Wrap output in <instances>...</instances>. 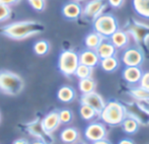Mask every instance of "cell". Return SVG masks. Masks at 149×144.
Returning <instances> with one entry per match:
<instances>
[{
	"mask_svg": "<svg viewBox=\"0 0 149 144\" xmlns=\"http://www.w3.org/2000/svg\"><path fill=\"white\" fill-rule=\"evenodd\" d=\"M60 138L61 140L64 143L67 144H72L75 143L79 138V133L78 131L75 128H72V127H69V128H66L61 132L60 134Z\"/></svg>",
	"mask_w": 149,
	"mask_h": 144,
	"instance_id": "ac0fdd59",
	"label": "cell"
},
{
	"mask_svg": "<svg viewBox=\"0 0 149 144\" xmlns=\"http://www.w3.org/2000/svg\"><path fill=\"white\" fill-rule=\"evenodd\" d=\"M108 3L107 0H90L83 8L82 15L88 19L94 20L104 13Z\"/></svg>",
	"mask_w": 149,
	"mask_h": 144,
	"instance_id": "8992f818",
	"label": "cell"
},
{
	"mask_svg": "<svg viewBox=\"0 0 149 144\" xmlns=\"http://www.w3.org/2000/svg\"><path fill=\"white\" fill-rule=\"evenodd\" d=\"M31 144H47V143L44 142V141H42V140H39V139H38V140L33 141V142L31 143Z\"/></svg>",
	"mask_w": 149,
	"mask_h": 144,
	"instance_id": "8d00e7d4",
	"label": "cell"
},
{
	"mask_svg": "<svg viewBox=\"0 0 149 144\" xmlns=\"http://www.w3.org/2000/svg\"><path fill=\"white\" fill-rule=\"evenodd\" d=\"M91 144H112V143H111L110 140H108L107 138H104V139H102V140H98V141H95V142H92Z\"/></svg>",
	"mask_w": 149,
	"mask_h": 144,
	"instance_id": "836d02e7",
	"label": "cell"
},
{
	"mask_svg": "<svg viewBox=\"0 0 149 144\" xmlns=\"http://www.w3.org/2000/svg\"><path fill=\"white\" fill-rule=\"evenodd\" d=\"M125 0H108L109 4L114 8H120L123 6Z\"/></svg>",
	"mask_w": 149,
	"mask_h": 144,
	"instance_id": "1f68e13d",
	"label": "cell"
},
{
	"mask_svg": "<svg viewBox=\"0 0 149 144\" xmlns=\"http://www.w3.org/2000/svg\"><path fill=\"white\" fill-rule=\"evenodd\" d=\"M79 61H80V64L93 68L100 64V58L98 57L95 50L87 49L79 54Z\"/></svg>",
	"mask_w": 149,
	"mask_h": 144,
	"instance_id": "5bb4252c",
	"label": "cell"
},
{
	"mask_svg": "<svg viewBox=\"0 0 149 144\" xmlns=\"http://www.w3.org/2000/svg\"><path fill=\"white\" fill-rule=\"evenodd\" d=\"M73 1H76V2H78V1H84V0H73Z\"/></svg>",
	"mask_w": 149,
	"mask_h": 144,
	"instance_id": "74e56055",
	"label": "cell"
},
{
	"mask_svg": "<svg viewBox=\"0 0 149 144\" xmlns=\"http://www.w3.org/2000/svg\"><path fill=\"white\" fill-rule=\"evenodd\" d=\"M104 40V38L100 34L96 33L95 31L90 34L87 35L85 37V40H84V43H85V46H86L87 49H90V50H96V48L102 44V42Z\"/></svg>",
	"mask_w": 149,
	"mask_h": 144,
	"instance_id": "e0dca14e",
	"label": "cell"
},
{
	"mask_svg": "<svg viewBox=\"0 0 149 144\" xmlns=\"http://www.w3.org/2000/svg\"><path fill=\"white\" fill-rule=\"evenodd\" d=\"M108 131L102 123L100 122H92L85 128L84 136L90 142H95V141L102 140L107 138Z\"/></svg>",
	"mask_w": 149,
	"mask_h": 144,
	"instance_id": "52a82bcc",
	"label": "cell"
},
{
	"mask_svg": "<svg viewBox=\"0 0 149 144\" xmlns=\"http://www.w3.org/2000/svg\"><path fill=\"white\" fill-rule=\"evenodd\" d=\"M80 103L90 106V107H92L95 111H97L98 113H100L104 110V108L106 107V104H107L104 102V99H102V95H98L96 91H92V93L82 95L80 99Z\"/></svg>",
	"mask_w": 149,
	"mask_h": 144,
	"instance_id": "30bf717a",
	"label": "cell"
},
{
	"mask_svg": "<svg viewBox=\"0 0 149 144\" xmlns=\"http://www.w3.org/2000/svg\"><path fill=\"white\" fill-rule=\"evenodd\" d=\"M11 15V8L10 6L5 5L3 3H0V22L8 19Z\"/></svg>",
	"mask_w": 149,
	"mask_h": 144,
	"instance_id": "83f0119b",
	"label": "cell"
},
{
	"mask_svg": "<svg viewBox=\"0 0 149 144\" xmlns=\"http://www.w3.org/2000/svg\"><path fill=\"white\" fill-rule=\"evenodd\" d=\"M144 61L142 51L136 48H129L125 50L122 56V62L125 66H140Z\"/></svg>",
	"mask_w": 149,
	"mask_h": 144,
	"instance_id": "ba28073f",
	"label": "cell"
},
{
	"mask_svg": "<svg viewBox=\"0 0 149 144\" xmlns=\"http://www.w3.org/2000/svg\"><path fill=\"white\" fill-rule=\"evenodd\" d=\"M28 1L36 11H43L46 7V0H28Z\"/></svg>",
	"mask_w": 149,
	"mask_h": 144,
	"instance_id": "f546056e",
	"label": "cell"
},
{
	"mask_svg": "<svg viewBox=\"0 0 149 144\" xmlns=\"http://www.w3.org/2000/svg\"><path fill=\"white\" fill-rule=\"evenodd\" d=\"M110 41L113 43V45L117 48V49H124L128 46L130 42V38L128 33L124 32V31L118 30L112 37L110 38Z\"/></svg>",
	"mask_w": 149,
	"mask_h": 144,
	"instance_id": "2e32d148",
	"label": "cell"
},
{
	"mask_svg": "<svg viewBox=\"0 0 149 144\" xmlns=\"http://www.w3.org/2000/svg\"><path fill=\"white\" fill-rule=\"evenodd\" d=\"M91 74H92V67L83 65V64H79L74 75L79 79H84V78L91 77Z\"/></svg>",
	"mask_w": 149,
	"mask_h": 144,
	"instance_id": "484cf974",
	"label": "cell"
},
{
	"mask_svg": "<svg viewBox=\"0 0 149 144\" xmlns=\"http://www.w3.org/2000/svg\"><path fill=\"white\" fill-rule=\"evenodd\" d=\"M50 51V44L47 41H39L35 43L33 45V52L37 54L38 56H44L48 54Z\"/></svg>",
	"mask_w": 149,
	"mask_h": 144,
	"instance_id": "d4e9b609",
	"label": "cell"
},
{
	"mask_svg": "<svg viewBox=\"0 0 149 144\" xmlns=\"http://www.w3.org/2000/svg\"><path fill=\"white\" fill-rule=\"evenodd\" d=\"M59 117H60L61 124H68L73 119L72 112L69 110H61L59 112Z\"/></svg>",
	"mask_w": 149,
	"mask_h": 144,
	"instance_id": "f1b7e54d",
	"label": "cell"
},
{
	"mask_svg": "<svg viewBox=\"0 0 149 144\" xmlns=\"http://www.w3.org/2000/svg\"><path fill=\"white\" fill-rule=\"evenodd\" d=\"M42 124H43L44 128L46 129V131L49 133H52L55 130H57L58 127H59L61 124L59 112L53 111V112L46 115L43 120H42Z\"/></svg>",
	"mask_w": 149,
	"mask_h": 144,
	"instance_id": "4fadbf2b",
	"label": "cell"
},
{
	"mask_svg": "<svg viewBox=\"0 0 149 144\" xmlns=\"http://www.w3.org/2000/svg\"><path fill=\"white\" fill-rule=\"evenodd\" d=\"M19 0H0V3H3L5 5H8V6H11L13 4L17 3Z\"/></svg>",
	"mask_w": 149,
	"mask_h": 144,
	"instance_id": "d6a6232c",
	"label": "cell"
},
{
	"mask_svg": "<svg viewBox=\"0 0 149 144\" xmlns=\"http://www.w3.org/2000/svg\"><path fill=\"white\" fill-rule=\"evenodd\" d=\"M100 65L102 68V70H104L106 72H114L119 68L120 63L118 58L116 56H113V57L100 59Z\"/></svg>",
	"mask_w": 149,
	"mask_h": 144,
	"instance_id": "d6986e66",
	"label": "cell"
},
{
	"mask_svg": "<svg viewBox=\"0 0 149 144\" xmlns=\"http://www.w3.org/2000/svg\"><path fill=\"white\" fill-rule=\"evenodd\" d=\"M57 97L63 103H70L75 99V91L70 86H62L57 93Z\"/></svg>",
	"mask_w": 149,
	"mask_h": 144,
	"instance_id": "ffe728a7",
	"label": "cell"
},
{
	"mask_svg": "<svg viewBox=\"0 0 149 144\" xmlns=\"http://www.w3.org/2000/svg\"><path fill=\"white\" fill-rule=\"evenodd\" d=\"M78 87H79V90L81 91V93L85 95V93L95 91L96 83L91 77H89V78H84V79H79Z\"/></svg>",
	"mask_w": 149,
	"mask_h": 144,
	"instance_id": "cb8c5ba5",
	"label": "cell"
},
{
	"mask_svg": "<svg viewBox=\"0 0 149 144\" xmlns=\"http://www.w3.org/2000/svg\"><path fill=\"white\" fill-rule=\"evenodd\" d=\"M127 117L126 108L121 103L111 101L106 104V107L100 113V118L102 122L111 126H117L123 123Z\"/></svg>",
	"mask_w": 149,
	"mask_h": 144,
	"instance_id": "7a4b0ae2",
	"label": "cell"
},
{
	"mask_svg": "<svg viewBox=\"0 0 149 144\" xmlns=\"http://www.w3.org/2000/svg\"><path fill=\"white\" fill-rule=\"evenodd\" d=\"M117 48L113 45V43L111 41L104 39L102 42L100 46L96 48V53H97L98 57L100 59H104V58H109V57H113V56H116L117 54Z\"/></svg>",
	"mask_w": 149,
	"mask_h": 144,
	"instance_id": "9a60e30c",
	"label": "cell"
},
{
	"mask_svg": "<svg viewBox=\"0 0 149 144\" xmlns=\"http://www.w3.org/2000/svg\"><path fill=\"white\" fill-rule=\"evenodd\" d=\"M132 95L134 97H136L137 99H141V101H149V90L145 89L143 87L139 86L133 88L131 91Z\"/></svg>",
	"mask_w": 149,
	"mask_h": 144,
	"instance_id": "4316f807",
	"label": "cell"
},
{
	"mask_svg": "<svg viewBox=\"0 0 149 144\" xmlns=\"http://www.w3.org/2000/svg\"><path fill=\"white\" fill-rule=\"evenodd\" d=\"M79 114H80L81 118L85 121H92L97 116H100V113L97 111L85 104H81L80 109H79Z\"/></svg>",
	"mask_w": 149,
	"mask_h": 144,
	"instance_id": "603a6c76",
	"label": "cell"
},
{
	"mask_svg": "<svg viewBox=\"0 0 149 144\" xmlns=\"http://www.w3.org/2000/svg\"><path fill=\"white\" fill-rule=\"evenodd\" d=\"M13 144H30L29 141H26V139H17L13 142Z\"/></svg>",
	"mask_w": 149,
	"mask_h": 144,
	"instance_id": "d590c367",
	"label": "cell"
},
{
	"mask_svg": "<svg viewBox=\"0 0 149 144\" xmlns=\"http://www.w3.org/2000/svg\"><path fill=\"white\" fill-rule=\"evenodd\" d=\"M79 64V54H77L75 51L64 50L60 53L58 58V68L65 76L74 75Z\"/></svg>",
	"mask_w": 149,
	"mask_h": 144,
	"instance_id": "5b68a950",
	"label": "cell"
},
{
	"mask_svg": "<svg viewBox=\"0 0 149 144\" xmlns=\"http://www.w3.org/2000/svg\"><path fill=\"white\" fill-rule=\"evenodd\" d=\"M24 82L18 74L8 70L0 71V91L8 95H17L22 91Z\"/></svg>",
	"mask_w": 149,
	"mask_h": 144,
	"instance_id": "3957f363",
	"label": "cell"
},
{
	"mask_svg": "<svg viewBox=\"0 0 149 144\" xmlns=\"http://www.w3.org/2000/svg\"><path fill=\"white\" fill-rule=\"evenodd\" d=\"M83 9L81 5L76 1H71L66 3L62 8V13L67 19L74 20L82 15Z\"/></svg>",
	"mask_w": 149,
	"mask_h": 144,
	"instance_id": "8fae6325",
	"label": "cell"
},
{
	"mask_svg": "<svg viewBox=\"0 0 149 144\" xmlns=\"http://www.w3.org/2000/svg\"><path fill=\"white\" fill-rule=\"evenodd\" d=\"M139 83L141 87L149 90V72L143 73V75H142V77H141V80H140Z\"/></svg>",
	"mask_w": 149,
	"mask_h": 144,
	"instance_id": "4dcf8cb0",
	"label": "cell"
},
{
	"mask_svg": "<svg viewBox=\"0 0 149 144\" xmlns=\"http://www.w3.org/2000/svg\"><path fill=\"white\" fill-rule=\"evenodd\" d=\"M28 131L31 136L36 137L39 140H42L47 144H49V141L52 142V136L51 133L47 132L46 129L44 128L42 121H35L28 125Z\"/></svg>",
	"mask_w": 149,
	"mask_h": 144,
	"instance_id": "9c48e42d",
	"label": "cell"
},
{
	"mask_svg": "<svg viewBox=\"0 0 149 144\" xmlns=\"http://www.w3.org/2000/svg\"><path fill=\"white\" fill-rule=\"evenodd\" d=\"M45 30V26L42 22L37 20H22L15 22L4 26L0 29V32L5 37L12 40L20 41L36 36Z\"/></svg>",
	"mask_w": 149,
	"mask_h": 144,
	"instance_id": "6da1fadb",
	"label": "cell"
},
{
	"mask_svg": "<svg viewBox=\"0 0 149 144\" xmlns=\"http://www.w3.org/2000/svg\"><path fill=\"white\" fill-rule=\"evenodd\" d=\"M143 71L140 66H126L123 70V78L130 84L140 82Z\"/></svg>",
	"mask_w": 149,
	"mask_h": 144,
	"instance_id": "7c38bea8",
	"label": "cell"
},
{
	"mask_svg": "<svg viewBox=\"0 0 149 144\" xmlns=\"http://www.w3.org/2000/svg\"><path fill=\"white\" fill-rule=\"evenodd\" d=\"M80 144H84V143H80Z\"/></svg>",
	"mask_w": 149,
	"mask_h": 144,
	"instance_id": "f35d334b",
	"label": "cell"
},
{
	"mask_svg": "<svg viewBox=\"0 0 149 144\" xmlns=\"http://www.w3.org/2000/svg\"><path fill=\"white\" fill-rule=\"evenodd\" d=\"M119 144H135V143H134V141L131 140V139L125 138V139H122V140H120Z\"/></svg>",
	"mask_w": 149,
	"mask_h": 144,
	"instance_id": "e575fe53",
	"label": "cell"
},
{
	"mask_svg": "<svg viewBox=\"0 0 149 144\" xmlns=\"http://www.w3.org/2000/svg\"><path fill=\"white\" fill-rule=\"evenodd\" d=\"M133 7L138 15L149 18V0H133Z\"/></svg>",
	"mask_w": 149,
	"mask_h": 144,
	"instance_id": "44dd1931",
	"label": "cell"
},
{
	"mask_svg": "<svg viewBox=\"0 0 149 144\" xmlns=\"http://www.w3.org/2000/svg\"><path fill=\"white\" fill-rule=\"evenodd\" d=\"M123 129L128 134H134L139 129V121L134 117H126L125 120L122 123Z\"/></svg>",
	"mask_w": 149,
	"mask_h": 144,
	"instance_id": "7402d4cb",
	"label": "cell"
},
{
	"mask_svg": "<svg viewBox=\"0 0 149 144\" xmlns=\"http://www.w3.org/2000/svg\"><path fill=\"white\" fill-rule=\"evenodd\" d=\"M93 30L104 39H110L119 30L117 18L111 13H102L93 20Z\"/></svg>",
	"mask_w": 149,
	"mask_h": 144,
	"instance_id": "277c9868",
	"label": "cell"
}]
</instances>
